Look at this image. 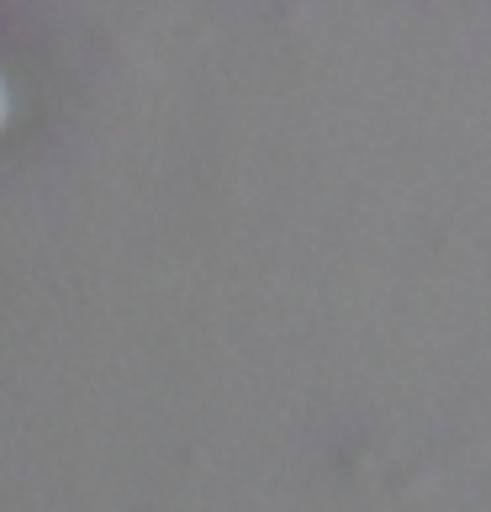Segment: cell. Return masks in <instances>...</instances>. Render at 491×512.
Masks as SVG:
<instances>
[{"instance_id":"1","label":"cell","mask_w":491,"mask_h":512,"mask_svg":"<svg viewBox=\"0 0 491 512\" xmlns=\"http://www.w3.org/2000/svg\"><path fill=\"white\" fill-rule=\"evenodd\" d=\"M11 122V85H6V74H0V132H6Z\"/></svg>"}]
</instances>
